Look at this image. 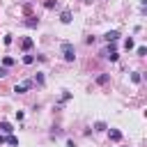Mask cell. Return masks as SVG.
I'll list each match as a JSON object with an SVG mask.
<instances>
[{"label": "cell", "instance_id": "2e32d148", "mask_svg": "<svg viewBox=\"0 0 147 147\" xmlns=\"http://www.w3.org/2000/svg\"><path fill=\"white\" fill-rule=\"evenodd\" d=\"M131 80H133V83H140V80H142V76H140L138 71H133V74H131Z\"/></svg>", "mask_w": 147, "mask_h": 147}, {"label": "cell", "instance_id": "4fadbf2b", "mask_svg": "<svg viewBox=\"0 0 147 147\" xmlns=\"http://www.w3.org/2000/svg\"><path fill=\"white\" fill-rule=\"evenodd\" d=\"M106 129H108L106 122H96V124H94V131H106Z\"/></svg>", "mask_w": 147, "mask_h": 147}, {"label": "cell", "instance_id": "52a82bcc", "mask_svg": "<svg viewBox=\"0 0 147 147\" xmlns=\"http://www.w3.org/2000/svg\"><path fill=\"white\" fill-rule=\"evenodd\" d=\"M60 21H62V23H71V11H69V9H64V11L60 14Z\"/></svg>", "mask_w": 147, "mask_h": 147}, {"label": "cell", "instance_id": "7a4b0ae2", "mask_svg": "<svg viewBox=\"0 0 147 147\" xmlns=\"http://www.w3.org/2000/svg\"><path fill=\"white\" fill-rule=\"evenodd\" d=\"M32 46H34L32 37H25V39H21V48H23L25 53H30V51H32Z\"/></svg>", "mask_w": 147, "mask_h": 147}, {"label": "cell", "instance_id": "9a60e30c", "mask_svg": "<svg viewBox=\"0 0 147 147\" xmlns=\"http://www.w3.org/2000/svg\"><path fill=\"white\" fill-rule=\"evenodd\" d=\"M136 53H138V57H145V53H147V48H145V46H138V48H136Z\"/></svg>", "mask_w": 147, "mask_h": 147}, {"label": "cell", "instance_id": "5bb4252c", "mask_svg": "<svg viewBox=\"0 0 147 147\" xmlns=\"http://www.w3.org/2000/svg\"><path fill=\"white\" fill-rule=\"evenodd\" d=\"M133 46H136V44H133V39H131V37H129V39H126V41H124V48H126V51H131V48H133Z\"/></svg>", "mask_w": 147, "mask_h": 147}, {"label": "cell", "instance_id": "30bf717a", "mask_svg": "<svg viewBox=\"0 0 147 147\" xmlns=\"http://www.w3.org/2000/svg\"><path fill=\"white\" fill-rule=\"evenodd\" d=\"M108 80H110V76H108V74H101V76L96 78V83H99V85H106Z\"/></svg>", "mask_w": 147, "mask_h": 147}, {"label": "cell", "instance_id": "e0dca14e", "mask_svg": "<svg viewBox=\"0 0 147 147\" xmlns=\"http://www.w3.org/2000/svg\"><path fill=\"white\" fill-rule=\"evenodd\" d=\"M55 5H57V0H46V2H44V7H46V9H53Z\"/></svg>", "mask_w": 147, "mask_h": 147}, {"label": "cell", "instance_id": "277c9868", "mask_svg": "<svg viewBox=\"0 0 147 147\" xmlns=\"http://www.w3.org/2000/svg\"><path fill=\"white\" fill-rule=\"evenodd\" d=\"M103 39H106L108 44H113V41H117V39H119V32H117V30H110V32H106V37H103Z\"/></svg>", "mask_w": 147, "mask_h": 147}, {"label": "cell", "instance_id": "8fae6325", "mask_svg": "<svg viewBox=\"0 0 147 147\" xmlns=\"http://www.w3.org/2000/svg\"><path fill=\"white\" fill-rule=\"evenodd\" d=\"M32 62H34V55L25 53V55H23V64H32Z\"/></svg>", "mask_w": 147, "mask_h": 147}, {"label": "cell", "instance_id": "ba28073f", "mask_svg": "<svg viewBox=\"0 0 147 147\" xmlns=\"http://www.w3.org/2000/svg\"><path fill=\"white\" fill-rule=\"evenodd\" d=\"M5 142H7V145H11V147H16V145H18V138H16L14 133H9V136L5 138Z\"/></svg>", "mask_w": 147, "mask_h": 147}, {"label": "cell", "instance_id": "8992f818", "mask_svg": "<svg viewBox=\"0 0 147 147\" xmlns=\"http://www.w3.org/2000/svg\"><path fill=\"white\" fill-rule=\"evenodd\" d=\"M11 131H14V129H11V124H9V122H0V133H7V136H9Z\"/></svg>", "mask_w": 147, "mask_h": 147}, {"label": "cell", "instance_id": "7c38bea8", "mask_svg": "<svg viewBox=\"0 0 147 147\" xmlns=\"http://www.w3.org/2000/svg\"><path fill=\"white\" fill-rule=\"evenodd\" d=\"M11 64H14V57H9V55L2 57V67H11Z\"/></svg>", "mask_w": 147, "mask_h": 147}, {"label": "cell", "instance_id": "3957f363", "mask_svg": "<svg viewBox=\"0 0 147 147\" xmlns=\"http://www.w3.org/2000/svg\"><path fill=\"white\" fill-rule=\"evenodd\" d=\"M108 138H110L113 142H119V140H122V131H119V129H110V131H108Z\"/></svg>", "mask_w": 147, "mask_h": 147}, {"label": "cell", "instance_id": "5b68a950", "mask_svg": "<svg viewBox=\"0 0 147 147\" xmlns=\"http://www.w3.org/2000/svg\"><path fill=\"white\" fill-rule=\"evenodd\" d=\"M23 25H25V28H37V25H39V18H34V16H28V18L23 21Z\"/></svg>", "mask_w": 147, "mask_h": 147}, {"label": "cell", "instance_id": "d6986e66", "mask_svg": "<svg viewBox=\"0 0 147 147\" xmlns=\"http://www.w3.org/2000/svg\"><path fill=\"white\" fill-rule=\"evenodd\" d=\"M7 74H9V71H7V67H0V78H5Z\"/></svg>", "mask_w": 147, "mask_h": 147}, {"label": "cell", "instance_id": "ac0fdd59", "mask_svg": "<svg viewBox=\"0 0 147 147\" xmlns=\"http://www.w3.org/2000/svg\"><path fill=\"white\" fill-rule=\"evenodd\" d=\"M2 41H5V44H7V46H9V44H11V41H14V39H11V34H5V39H2Z\"/></svg>", "mask_w": 147, "mask_h": 147}, {"label": "cell", "instance_id": "6da1fadb", "mask_svg": "<svg viewBox=\"0 0 147 147\" xmlns=\"http://www.w3.org/2000/svg\"><path fill=\"white\" fill-rule=\"evenodd\" d=\"M62 57H64L67 62H74V60H76V48H74V44H69V41L62 44Z\"/></svg>", "mask_w": 147, "mask_h": 147}, {"label": "cell", "instance_id": "ffe728a7", "mask_svg": "<svg viewBox=\"0 0 147 147\" xmlns=\"http://www.w3.org/2000/svg\"><path fill=\"white\" fill-rule=\"evenodd\" d=\"M5 138H7V136H2V133H0V147L5 145Z\"/></svg>", "mask_w": 147, "mask_h": 147}, {"label": "cell", "instance_id": "9c48e42d", "mask_svg": "<svg viewBox=\"0 0 147 147\" xmlns=\"http://www.w3.org/2000/svg\"><path fill=\"white\" fill-rule=\"evenodd\" d=\"M32 83H34V85H44V83H46V78H44V74H37V76L32 78Z\"/></svg>", "mask_w": 147, "mask_h": 147}]
</instances>
